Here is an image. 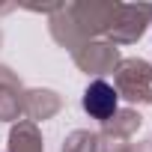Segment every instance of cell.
Here are the masks:
<instances>
[{
    "instance_id": "obj_1",
    "label": "cell",
    "mask_w": 152,
    "mask_h": 152,
    "mask_svg": "<svg viewBox=\"0 0 152 152\" xmlns=\"http://www.w3.org/2000/svg\"><path fill=\"white\" fill-rule=\"evenodd\" d=\"M116 104H119V96L104 81H93L84 93V110L96 119H110L116 113Z\"/></svg>"
}]
</instances>
